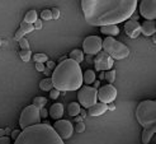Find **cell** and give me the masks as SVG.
I'll return each instance as SVG.
<instances>
[{"label": "cell", "mask_w": 156, "mask_h": 144, "mask_svg": "<svg viewBox=\"0 0 156 144\" xmlns=\"http://www.w3.org/2000/svg\"><path fill=\"white\" fill-rule=\"evenodd\" d=\"M47 103V98H44V97H36L34 100H33V106H36L38 110H41V108H43L44 107V105Z\"/></svg>", "instance_id": "24"}, {"label": "cell", "mask_w": 156, "mask_h": 144, "mask_svg": "<svg viewBox=\"0 0 156 144\" xmlns=\"http://www.w3.org/2000/svg\"><path fill=\"white\" fill-rule=\"evenodd\" d=\"M99 79H100V81H103V79H104V71H100V74H99Z\"/></svg>", "instance_id": "43"}, {"label": "cell", "mask_w": 156, "mask_h": 144, "mask_svg": "<svg viewBox=\"0 0 156 144\" xmlns=\"http://www.w3.org/2000/svg\"><path fill=\"white\" fill-rule=\"evenodd\" d=\"M51 81L57 91H77L83 84L81 68L77 63L65 59L55 68Z\"/></svg>", "instance_id": "2"}, {"label": "cell", "mask_w": 156, "mask_h": 144, "mask_svg": "<svg viewBox=\"0 0 156 144\" xmlns=\"http://www.w3.org/2000/svg\"><path fill=\"white\" fill-rule=\"evenodd\" d=\"M124 32L131 38H137L141 35V25L137 21H126L124 23Z\"/></svg>", "instance_id": "13"}, {"label": "cell", "mask_w": 156, "mask_h": 144, "mask_svg": "<svg viewBox=\"0 0 156 144\" xmlns=\"http://www.w3.org/2000/svg\"><path fill=\"white\" fill-rule=\"evenodd\" d=\"M107 106H108V110H111V111L115 110V106L113 105V103H111V105H107Z\"/></svg>", "instance_id": "41"}, {"label": "cell", "mask_w": 156, "mask_h": 144, "mask_svg": "<svg viewBox=\"0 0 156 144\" xmlns=\"http://www.w3.org/2000/svg\"><path fill=\"white\" fill-rule=\"evenodd\" d=\"M19 29H20L24 35H27V33H30V32H32L34 28H33V25H28V23H26V22H22Z\"/></svg>", "instance_id": "27"}, {"label": "cell", "mask_w": 156, "mask_h": 144, "mask_svg": "<svg viewBox=\"0 0 156 144\" xmlns=\"http://www.w3.org/2000/svg\"><path fill=\"white\" fill-rule=\"evenodd\" d=\"M33 28H34V29H41V28H42V22H41V19H37V21L33 23Z\"/></svg>", "instance_id": "34"}, {"label": "cell", "mask_w": 156, "mask_h": 144, "mask_svg": "<svg viewBox=\"0 0 156 144\" xmlns=\"http://www.w3.org/2000/svg\"><path fill=\"white\" fill-rule=\"evenodd\" d=\"M102 47L107 55H109L112 59H117V60H121V59H126L128 55H129V49L123 45L122 42L117 41L113 37H105L103 40V44Z\"/></svg>", "instance_id": "5"}, {"label": "cell", "mask_w": 156, "mask_h": 144, "mask_svg": "<svg viewBox=\"0 0 156 144\" xmlns=\"http://www.w3.org/2000/svg\"><path fill=\"white\" fill-rule=\"evenodd\" d=\"M100 32L107 37H112L119 33V28L118 26H104V27H100Z\"/></svg>", "instance_id": "18"}, {"label": "cell", "mask_w": 156, "mask_h": 144, "mask_svg": "<svg viewBox=\"0 0 156 144\" xmlns=\"http://www.w3.org/2000/svg\"><path fill=\"white\" fill-rule=\"evenodd\" d=\"M113 59L107 55L104 51H100L99 54H97L95 56V60H94V66H95V70L98 71H104V70H111L112 66H113Z\"/></svg>", "instance_id": "12"}, {"label": "cell", "mask_w": 156, "mask_h": 144, "mask_svg": "<svg viewBox=\"0 0 156 144\" xmlns=\"http://www.w3.org/2000/svg\"><path fill=\"white\" fill-rule=\"evenodd\" d=\"M80 105L77 102H71L70 105L67 106V112L70 116H77L80 112Z\"/></svg>", "instance_id": "21"}, {"label": "cell", "mask_w": 156, "mask_h": 144, "mask_svg": "<svg viewBox=\"0 0 156 144\" xmlns=\"http://www.w3.org/2000/svg\"><path fill=\"white\" fill-rule=\"evenodd\" d=\"M104 79L109 84H112L114 82V79H115V70L111 69V70H108L107 73H104Z\"/></svg>", "instance_id": "25"}, {"label": "cell", "mask_w": 156, "mask_h": 144, "mask_svg": "<svg viewBox=\"0 0 156 144\" xmlns=\"http://www.w3.org/2000/svg\"><path fill=\"white\" fill-rule=\"evenodd\" d=\"M37 19H38L37 12H36V10H29V12H27V14L24 15V21H23V22L28 23V25H33V23H34Z\"/></svg>", "instance_id": "23"}, {"label": "cell", "mask_w": 156, "mask_h": 144, "mask_svg": "<svg viewBox=\"0 0 156 144\" xmlns=\"http://www.w3.org/2000/svg\"><path fill=\"white\" fill-rule=\"evenodd\" d=\"M75 130H76L77 133H83V131L85 130V125H84V123H83V121L77 123L76 126H75Z\"/></svg>", "instance_id": "33"}, {"label": "cell", "mask_w": 156, "mask_h": 144, "mask_svg": "<svg viewBox=\"0 0 156 144\" xmlns=\"http://www.w3.org/2000/svg\"><path fill=\"white\" fill-rule=\"evenodd\" d=\"M69 59L70 60H73V61H75V63H81L83 60H84V52L81 51V50H77V49H75V50H73L71 52H70V55H69Z\"/></svg>", "instance_id": "20"}, {"label": "cell", "mask_w": 156, "mask_h": 144, "mask_svg": "<svg viewBox=\"0 0 156 144\" xmlns=\"http://www.w3.org/2000/svg\"><path fill=\"white\" fill-rule=\"evenodd\" d=\"M140 14L146 21H155L156 18V2L155 0H142V2H140Z\"/></svg>", "instance_id": "10"}, {"label": "cell", "mask_w": 156, "mask_h": 144, "mask_svg": "<svg viewBox=\"0 0 156 144\" xmlns=\"http://www.w3.org/2000/svg\"><path fill=\"white\" fill-rule=\"evenodd\" d=\"M95 82V71L91 70V69H88L87 71L83 73V83L85 84H93Z\"/></svg>", "instance_id": "19"}, {"label": "cell", "mask_w": 156, "mask_h": 144, "mask_svg": "<svg viewBox=\"0 0 156 144\" xmlns=\"http://www.w3.org/2000/svg\"><path fill=\"white\" fill-rule=\"evenodd\" d=\"M141 32L145 36H154L156 32V25L154 21H145L142 22L141 26Z\"/></svg>", "instance_id": "16"}, {"label": "cell", "mask_w": 156, "mask_h": 144, "mask_svg": "<svg viewBox=\"0 0 156 144\" xmlns=\"http://www.w3.org/2000/svg\"><path fill=\"white\" fill-rule=\"evenodd\" d=\"M58 96H60V91H57V89H52L50 91V97L52 98V100H56V98H58Z\"/></svg>", "instance_id": "32"}, {"label": "cell", "mask_w": 156, "mask_h": 144, "mask_svg": "<svg viewBox=\"0 0 156 144\" xmlns=\"http://www.w3.org/2000/svg\"><path fill=\"white\" fill-rule=\"evenodd\" d=\"M108 110V106L105 105V103H102V102H97L95 105H93L91 107L88 108V114L90 116H100V115H103L105 111Z\"/></svg>", "instance_id": "14"}, {"label": "cell", "mask_w": 156, "mask_h": 144, "mask_svg": "<svg viewBox=\"0 0 156 144\" xmlns=\"http://www.w3.org/2000/svg\"><path fill=\"white\" fill-rule=\"evenodd\" d=\"M102 44H103V41L99 36H89L84 40L83 50L85 54L97 55L102 51Z\"/></svg>", "instance_id": "8"}, {"label": "cell", "mask_w": 156, "mask_h": 144, "mask_svg": "<svg viewBox=\"0 0 156 144\" xmlns=\"http://www.w3.org/2000/svg\"><path fill=\"white\" fill-rule=\"evenodd\" d=\"M33 60L36 61V63H40V64H43V63H46L48 60V58H47V55L46 54H42V52H38V54H34L33 55Z\"/></svg>", "instance_id": "26"}, {"label": "cell", "mask_w": 156, "mask_h": 144, "mask_svg": "<svg viewBox=\"0 0 156 144\" xmlns=\"http://www.w3.org/2000/svg\"><path fill=\"white\" fill-rule=\"evenodd\" d=\"M52 127L62 140L70 139L73 135V131H74L73 124L70 121H67V120H57V121L53 124Z\"/></svg>", "instance_id": "9"}, {"label": "cell", "mask_w": 156, "mask_h": 144, "mask_svg": "<svg viewBox=\"0 0 156 144\" xmlns=\"http://www.w3.org/2000/svg\"><path fill=\"white\" fill-rule=\"evenodd\" d=\"M77 91H79L77 92V100L80 102L79 105H81L83 107L89 108L97 103L98 89H95V88H93V87H89V85H83Z\"/></svg>", "instance_id": "7"}, {"label": "cell", "mask_w": 156, "mask_h": 144, "mask_svg": "<svg viewBox=\"0 0 156 144\" xmlns=\"http://www.w3.org/2000/svg\"><path fill=\"white\" fill-rule=\"evenodd\" d=\"M14 144H64L51 125L37 124L23 129Z\"/></svg>", "instance_id": "3"}, {"label": "cell", "mask_w": 156, "mask_h": 144, "mask_svg": "<svg viewBox=\"0 0 156 144\" xmlns=\"http://www.w3.org/2000/svg\"><path fill=\"white\" fill-rule=\"evenodd\" d=\"M46 63H47V68H48V69H55V68H56V65H55V63H53V61L47 60Z\"/></svg>", "instance_id": "39"}, {"label": "cell", "mask_w": 156, "mask_h": 144, "mask_svg": "<svg viewBox=\"0 0 156 144\" xmlns=\"http://www.w3.org/2000/svg\"><path fill=\"white\" fill-rule=\"evenodd\" d=\"M19 46H20V50H29V42H28V40L27 38H20L19 40Z\"/></svg>", "instance_id": "29"}, {"label": "cell", "mask_w": 156, "mask_h": 144, "mask_svg": "<svg viewBox=\"0 0 156 144\" xmlns=\"http://www.w3.org/2000/svg\"><path fill=\"white\" fill-rule=\"evenodd\" d=\"M50 12H51V18H52V19H58V18H60L61 12H60L58 8H52Z\"/></svg>", "instance_id": "30"}, {"label": "cell", "mask_w": 156, "mask_h": 144, "mask_svg": "<svg viewBox=\"0 0 156 144\" xmlns=\"http://www.w3.org/2000/svg\"><path fill=\"white\" fill-rule=\"evenodd\" d=\"M36 69L38 71H44L46 68H44V64H40V63H36Z\"/></svg>", "instance_id": "36"}, {"label": "cell", "mask_w": 156, "mask_h": 144, "mask_svg": "<svg viewBox=\"0 0 156 144\" xmlns=\"http://www.w3.org/2000/svg\"><path fill=\"white\" fill-rule=\"evenodd\" d=\"M137 4L136 0H83L81 9L90 26L104 27L128 21Z\"/></svg>", "instance_id": "1"}, {"label": "cell", "mask_w": 156, "mask_h": 144, "mask_svg": "<svg viewBox=\"0 0 156 144\" xmlns=\"http://www.w3.org/2000/svg\"><path fill=\"white\" fill-rule=\"evenodd\" d=\"M41 18H42L43 21H50V19H52V18H51V12H50L48 9L42 10V12H41Z\"/></svg>", "instance_id": "31"}, {"label": "cell", "mask_w": 156, "mask_h": 144, "mask_svg": "<svg viewBox=\"0 0 156 144\" xmlns=\"http://www.w3.org/2000/svg\"><path fill=\"white\" fill-rule=\"evenodd\" d=\"M136 119L144 127H150L156 124V102L146 100L138 103L136 108Z\"/></svg>", "instance_id": "4"}, {"label": "cell", "mask_w": 156, "mask_h": 144, "mask_svg": "<svg viewBox=\"0 0 156 144\" xmlns=\"http://www.w3.org/2000/svg\"><path fill=\"white\" fill-rule=\"evenodd\" d=\"M48 114L53 120H56V121L57 120H61L62 115H64V106H62L61 103H53L48 111Z\"/></svg>", "instance_id": "15"}, {"label": "cell", "mask_w": 156, "mask_h": 144, "mask_svg": "<svg viewBox=\"0 0 156 144\" xmlns=\"http://www.w3.org/2000/svg\"><path fill=\"white\" fill-rule=\"evenodd\" d=\"M93 84H94V87H93V88H95V89H97V88H99V85H100V82L99 81H95Z\"/></svg>", "instance_id": "40"}, {"label": "cell", "mask_w": 156, "mask_h": 144, "mask_svg": "<svg viewBox=\"0 0 156 144\" xmlns=\"http://www.w3.org/2000/svg\"><path fill=\"white\" fill-rule=\"evenodd\" d=\"M19 134H20V130H13L10 137H12V139H14V140H15V139L18 138V135H19Z\"/></svg>", "instance_id": "38"}, {"label": "cell", "mask_w": 156, "mask_h": 144, "mask_svg": "<svg viewBox=\"0 0 156 144\" xmlns=\"http://www.w3.org/2000/svg\"><path fill=\"white\" fill-rule=\"evenodd\" d=\"M4 135H5V130L4 129H0V138L4 137Z\"/></svg>", "instance_id": "44"}, {"label": "cell", "mask_w": 156, "mask_h": 144, "mask_svg": "<svg viewBox=\"0 0 156 144\" xmlns=\"http://www.w3.org/2000/svg\"><path fill=\"white\" fill-rule=\"evenodd\" d=\"M37 124H41L40 110L33 105H29L23 108L19 117V125L22 129H27V127L37 125Z\"/></svg>", "instance_id": "6"}, {"label": "cell", "mask_w": 156, "mask_h": 144, "mask_svg": "<svg viewBox=\"0 0 156 144\" xmlns=\"http://www.w3.org/2000/svg\"><path fill=\"white\" fill-rule=\"evenodd\" d=\"M97 96L102 103H105V105L107 103H112L117 98V89L112 84H107L103 85L102 88H99Z\"/></svg>", "instance_id": "11"}, {"label": "cell", "mask_w": 156, "mask_h": 144, "mask_svg": "<svg viewBox=\"0 0 156 144\" xmlns=\"http://www.w3.org/2000/svg\"><path fill=\"white\" fill-rule=\"evenodd\" d=\"M0 46H2V41H0Z\"/></svg>", "instance_id": "45"}, {"label": "cell", "mask_w": 156, "mask_h": 144, "mask_svg": "<svg viewBox=\"0 0 156 144\" xmlns=\"http://www.w3.org/2000/svg\"><path fill=\"white\" fill-rule=\"evenodd\" d=\"M156 131V126H150V127H144V131H142V137H141V140H142V144H149L151 138L154 137V134Z\"/></svg>", "instance_id": "17"}, {"label": "cell", "mask_w": 156, "mask_h": 144, "mask_svg": "<svg viewBox=\"0 0 156 144\" xmlns=\"http://www.w3.org/2000/svg\"><path fill=\"white\" fill-rule=\"evenodd\" d=\"M79 114H81V115H80V116H81V119H83V117H85V116H87V112H85L84 110H80V112H79Z\"/></svg>", "instance_id": "42"}, {"label": "cell", "mask_w": 156, "mask_h": 144, "mask_svg": "<svg viewBox=\"0 0 156 144\" xmlns=\"http://www.w3.org/2000/svg\"><path fill=\"white\" fill-rule=\"evenodd\" d=\"M53 88V84H52V81L51 78H44L40 82V89L41 91H44V92H50Z\"/></svg>", "instance_id": "22"}, {"label": "cell", "mask_w": 156, "mask_h": 144, "mask_svg": "<svg viewBox=\"0 0 156 144\" xmlns=\"http://www.w3.org/2000/svg\"><path fill=\"white\" fill-rule=\"evenodd\" d=\"M40 116L43 117V119H46V117L48 116V111L46 110V108H41V110H40Z\"/></svg>", "instance_id": "35"}, {"label": "cell", "mask_w": 156, "mask_h": 144, "mask_svg": "<svg viewBox=\"0 0 156 144\" xmlns=\"http://www.w3.org/2000/svg\"><path fill=\"white\" fill-rule=\"evenodd\" d=\"M0 144H10V139L8 137H2L0 138Z\"/></svg>", "instance_id": "37"}, {"label": "cell", "mask_w": 156, "mask_h": 144, "mask_svg": "<svg viewBox=\"0 0 156 144\" xmlns=\"http://www.w3.org/2000/svg\"><path fill=\"white\" fill-rule=\"evenodd\" d=\"M19 56L24 63H28L30 60V58H32V52H30V50H20Z\"/></svg>", "instance_id": "28"}]
</instances>
